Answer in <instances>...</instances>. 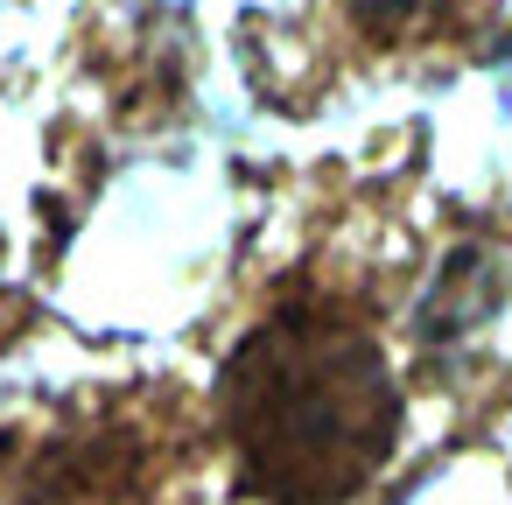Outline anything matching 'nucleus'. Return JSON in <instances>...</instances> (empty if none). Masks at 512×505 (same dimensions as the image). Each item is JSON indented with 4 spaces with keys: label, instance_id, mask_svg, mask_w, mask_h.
<instances>
[{
    "label": "nucleus",
    "instance_id": "nucleus-1",
    "mask_svg": "<svg viewBox=\"0 0 512 505\" xmlns=\"http://www.w3.org/2000/svg\"><path fill=\"white\" fill-rule=\"evenodd\" d=\"M225 442L267 505H344L400 442L386 351L337 309L288 302L225 365Z\"/></svg>",
    "mask_w": 512,
    "mask_h": 505
},
{
    "label": "nucleus",
    "instance_id": "nucleus-2",
    "mask_svg": "<svg viewBox=\"0 0 512 505\" xmlns=\"http://www.w3.org/2000/svg\"><path fill=\"white\" fill-rule=\"evenodd\" d=\"M505 302V267H498V253H484V246H463V253H449L442 260V274H435V288H428V302H421V337H463L470 323H484L491 309Z\"/></svg>",
    "mask_w": 512,
    "mask_h": 505
}]
</instances>
